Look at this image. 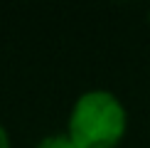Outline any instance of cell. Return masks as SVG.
<instances>
[{"label":"cell","mask_w":150,"mask_h":148,"mask_svg":"<svg viewBox=\"0 0 150 148\" xmlns=\"http://www.w3.org/2000/svg\"><path fill=\"white\" fill-rule=\"evenodd\" d=\"M0 148H10V136H8L3 123H0Z\"/></svg>","instance_id":"obj_3"},{"label":"cell","mask_w":150,"mask_h":148,"mask_svg":"<svg viewBox=\"0 0 150 148\" xmlns=\"http://www.w3.org/2000/svg\"><path fill=\"white\" fill-rule=\"evenodd\" d=\"M37 148H76V146L69 138V133H52L47 138H42L37 143Z\"/></svg>","instance_id":"obj_2"},{"label":"cell","mask_w":150,"mask_h":148,"mask_svg":"<svg viewBox=\"0 0 150 148\" xmlns=\"http://www.w3.org/2000/svg\"><path fill=\"white\" fill-rule=\"evenodd\" d=\"M126 133V109L111 91H86L69 119V138L76 148H116Z\"/></svg>","instance_id":"obj_1"}]
</instances>
